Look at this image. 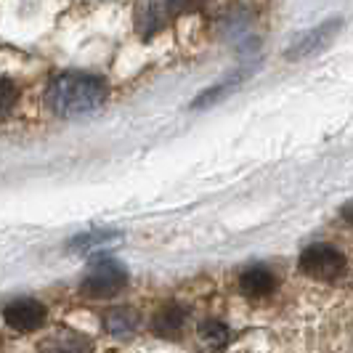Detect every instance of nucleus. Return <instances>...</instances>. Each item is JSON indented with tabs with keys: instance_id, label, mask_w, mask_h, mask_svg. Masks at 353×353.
Masks as SVG:
<instances>
[{
	"instance_id": "5",
	"label": "nucleus",
	"mask_w": 353,
	"mask_h": 353,
	"mask_svg": "<svg viewBox=\"0 0 353 353\" xmlns=\"http://www.w3.org/2000/svg\"><path fill=\"white\" fill-rule=\"evenodd\" d=\"M337 30H340V19H330V21L319 24L316 30H311V32H305L303 37L295 40V46L287 51V59H303V56H311V53L319 51L321 46H327Z\"/></svg>"
},
{
	"instance_id": "4",
	"label": "nucleus",
	"mask_w": 353,
	"mask_h": 353,
	"mask_svg": "<svg viewBox=\"0 0 353 353\" xmlns=\"http://www.w3.org/2000/svg\"><path fill=\"white\" fill-rule=\"evenodd\" d=\"M3 319L8 327H14L19 332H32L37 327H43L46 308H43V303L32 301V298H21V301H11L3 308Z\"/></svg>"
},
{
	"instance_id": "11",
	"label": "nucleus",
	"mask_w": 353,
	"mask_h": 353,
	"mask_svg": "<svg viewBox=\"0 0 353 353\" xmlns=\"http://www.w3.org/2000/svg\"><path fill=\"white\" fill-rule=\"evenodd\" d=\"M199 340L210 348H223L229 343V327L223 321H205L199 324Z\"/></svg>"
},
{
	"instance_id": "2",
	"label": "nucleus",
	"mask_w": 353,
	"mask_h": 353,
	"mask_svg": "<svg viewBox=\"0 0 353 353\" xmlns=\"http://www.w3.org/2000/svg\"><path fill=\"white\" fill-rule=\"evenodd\" d=\"M125 282H128V271L117 261L104 258V261H96L83 276V292L88 298L104 301V298H114L125 287Z\"/></svg>"
},
{
	"instance_id": "6",
	"label": "nucleus",
	"mask_w": 353,
	"mask_h": 353,
	"mask_svg": "<svg viewBox=\"0 0 353 353\" xmlns=\"http://www.w3.org/2000/svg\"><path fill=\"white\" fill-rule=\"evenodd\" d=\"M40 353H90V340L72 330H59L40 343Z\"/></svg>"
},
{
	"instance_id": "3",
	"label": "nucleus",
	"mask_w": 353,
	"mask_h": 353,
	"mask_svg": "<svg viewBox=\"0 0 353 353\" xmlns=\"http://www.w3.org/2000/svg\"><path fill=\"white\" fill-rule=\"evenodd\" d=\"M301 271L311 279L332 282L345 271V258L330 245H311L301 255Z\"/></svg>"
},
{
	"instance_id": "7",
	"label": "nucleus",
	"mask_w": 353,
	"mask_h": 353,
	"mask_svg": "<svg viewBox=\"0 0 353 353\" xmlns=\"http://www.w3.org/2000/svg\"><path fill=\"white\" fill-rule=\"evenodd\" d=\"M239 287H242V292L248 298H265V295H271L276 290V276L263 265H252L242 274Z\"/></svg>"
},
{
	"instance_id": "13",
	"label": "nucleus",
	"mask_w": 353,
	"mask_h": 353,
	"mask_svg": "<svg viewBox=\"0 0 353 353\" xmlns=\"http://www.w3.org/2000/svg\"><path fill=\"white\" fill-rule=\"evenodd\" d=\"M343 215H345L348 221H353V202L348 205V208H343Z\"/></svg>"
},
{
	"instance_id": "12",
	"label": "nucleus",
	"mask_w": 353,
	"mask_h": 353,
	"mask_svg": "<svg viewBox=\"0 0 353 353\" xmlns=\"http://www.w3.org/2000/svg\"><path fill=\"white\" fill-rule=\"evenodd\" d=\"M19 101V88L11 80H0V117L8 114Z\"/></svg>"
},
{
	"instance_id": "1",
	"label": "nucleus",
	"mask_w": 353,
	"mask_h": 353,
	"mask_svg": "<svg viewBox=\"0 0 353 353\" xmlns=\"http://www.w3.org/2000/svg\"><path fill=\"white\" fill-rule=\"evenodd\" d=\"M106 83L101 77L83 74V72H67L53 77L48 85V106L61 117H77L88 114L104 104Z\"/></svg>"
},
{
	"instance_id": "9",
	"label": "nucleus",
	"mask_w": 353,
	"mask_h": 353,
	"mask_svg": "<svg viewBox=\"0 0 353 353\" xmlns=\"http://www.w3.org/2000/svg\"><path fill=\"white\" fill-rule=\"evenodd\" d=\"M186 324V311L181 305H165L154 316V332L159 337H178Z\"/></svg>"
},
{
	"instance_id": "10",
	"label": "nucleus",
	"mask_w": 353,
	"mask_h": 353,
	"mask_svg": "<svg viewBox=\"0 0 353 353\" xmlns=\"http://www.w3.org/2000/svg\"><path fill=\"white\" fill-rule=\"evenodd\" d=\"M120 234L117 231H90V234H83V236H77V239H72V250H80V252H90V250H99L109 245V242H114Z\"/></svg>"
},
{
	"instance_id": "8",
	"label": "nucleus",
	"mask_w": 353,
	"mask_h": 353,
	"mask_svg": "<svg viewBox=\"0 0 353 353\" xmlns=\"http://www.w3.org/2000/svg\"><path fill=\"white\" fill-rule=\"evenodd\" d=\"M139 321H141V319H139V311H133V308H109L104 316V327H106V332H112V335H117V337H125L136 332Z\"/></svg>"
}]
</instances>
